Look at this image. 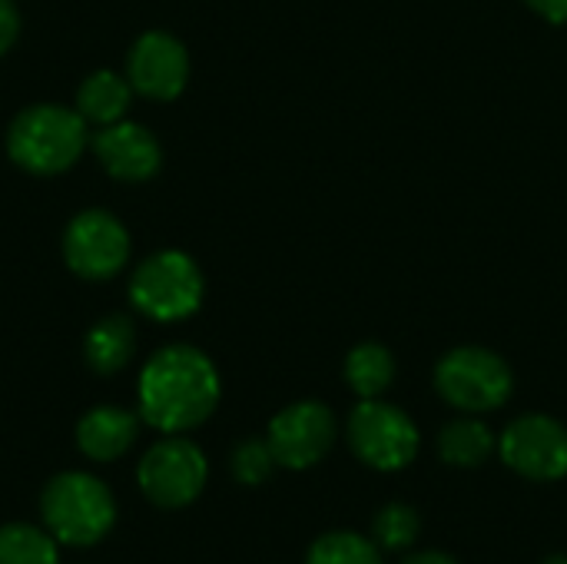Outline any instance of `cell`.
I'll return each instance as SVG.
<instances>
[{"label": "cell", "mask_w": 567, "mask_h": 564, "mask_svg": "<svg viewBox=\"0 0 567 564\" xmlns=\"http://www.w3.org/2000/svg\"><path fill=\"white\" fill-rule=\"evenodd\" d=\"M502 462L532 482H558L567 475V429L551 416H522L498 439Z\"/></svg>", "instance_id": "cell-9"}, {"label": "cell", "mask_w": 567, "mask_h": 564, "mask_svg": "<svg viewBox=\"0 0 567 564\" xmlns=\"http://www.w3.org/2000/svg\"><path fill=\"white\" fill-rule=\"evenodd\" d=\"M495 435L485 422L478 419H455L442 429L439 435V455L452 469H478L492 459L495 452Z\"/></svg>", "instance_id": "cell-16"}, {"label": "cell", "mask_w": 567, "mask_h": 564, "mask_svg": "<svg viewBox=\"0 0 567 564\" xmlns=\"http://www.w3.org/2000/svg\"><path fill=\"white\" fill-rule=\"evenodd\" d=\"M229 469L239 485H262V482H269V475L276 469V455L266 439H246L233 449Z\"/></svg>", "instance_id": "cell-21"}, {"label": "cell", "mask_w": 567, "mask_h": 564, "mask_svg": "<svg viewBox=\"0 0 567 564\" xmlns=\"http://www.w3.org/2000/svg\"><path fill=\"white\" fill-rule=\"evenodd\" d=\"M130 93H133L130 80H123L113 70H96L76 90V113L96 126L120 123L130 110Z\"/></svg>", "instance_id": "cell-14"}, {"label": "cell", "mask_w": 567, "mask_h": 564, "mask_svg": "<svg viewBox=\"0 0 567 564\" xmlns=\"http://www.w3.org/2000/svg\"><path fill=\"white\" fill-rule=\"evenodd\" d=\"M219 372L193 346H166L140 372V419L163 435H183L203 425L219 406Z\"/></svg>", "instance_id": "cell-1"}, {"label": "cell", "mask_w": 567, "mask_h": 564, "mask_svg": "<svg viewBox=\"0 0 567 564\" xmlns=\"http://www.w3.org/2000/svg\"><path fill=\"white\" fill-rule=\"evenodd\" d=\"M402 564H458L452 555H445V552H415V555H409Z\"/></svg>", "instance_id": "cell-24"}, {"label": "cell", "mask_w": 567, "mask_h": 564, "mask_svg": "<svg viewBox=\"0 0 567 564\" xmlns=\"http://www.w3.org/2000/svg\"><path fill=\"white\" fill-rule=\"evenodd\" d=\"M130 299L146 319L179 322L193 316L203 302V273L186 253L163 249L133 273Z\"/></svg>", "instance_id": "cell-4"}, {"label": "cell", "mask_w": 567, "mask_h": 564, "mask_svg": "<svg viewBox=\"0 0 567 564\" xmlns=\"http://www.w3.org/2000/svg\"><path fill=\"white\" fill-rule=\"evenodd\" d=\"M542 564H567V555H551V558H545Z\"/></svg>", "instance_id": "cell-25"}, {"label": "cell", "mask_w": 567, "mask_h": 564, "mask_svg": "<svg viewBox=\"0 0 567 564\" xmlns=\"http://www.w3.org/2000/svg\"><path fill=\"white\" fill-rule=\"evenodd\" d=\"M206 479H209V462L203 449L183 435H166L163 442H156L140 459L136 469V482L146 502L169 512L193 505L203 495Z\"/></svg>", "instance_id": "cell-6"}, {"label": "cell", "mask_w": 567, "mask_h": 564, "mask_svg": "<svg viewBox=\"0 0 567 564\" xmlns=\"http://www.w3.org/2000/svg\"><path fill=\"white\" fill-rule=\"evenodd\" d=\"M349 445L359 462L375 472H399L409 469L419 455V429L415 422L382 399H362L349 416Z\"/></svg>", "instance_id": "cell-7"}, {"label": "cell", "mask_w": 567, "mask_h": 564, "mask_svg": "<svg viewBox=\"0 0 567 564\" xmlns=\"http://www.w3.org/2000/svg\"><path fill=\"white\" fill-rule=\"evenodd\" d=\"M40 519L60 545L90 548L116 525V502L96 475L63 472L47 482L40 495Z\"/></svg>", "instance_id": "cell-3"}, {"label": "cell", "mask_w": 567, "mask_h": 564, "mask_svg": "<svg viewBox=\"0 0 567 564\" xmlns=\"http://www.w3.org/2000/svg\"><path fill=\"white\" fill-rule=\"evenodd\" d=\"M56 545L47 529L10 522L0 529V564H60Z\"/></svg>", "instance_id": "cell-18"}, {"label": "cell", "mask_w": 567, "mask_h": 564, "mask_svg": "<svg viewBox=\"0 0 567 564\" xmlns=\"http://www.w3.org/2000/svg\"><path fill=\"white\" fill-rule=\"evenodd\" d=\"M93 153L103 163V170L123 183H143L156 176L163 163V150L156 136L146 126L130 123V120L100 126V133L93 136Z\"/></svg>", "instance_id": "cell-12"}, {"label": "cell", "mask_w": 567, "mask_h": 564, "mask_svg": "<svg viewBox=\"0 0 567 564\" xmlns=\"http://www.w3.org/2000/svg\"><path fill=\"white\" fill-rule=\"evenodd\" d=\"M126 80L150 100H176L189 80V53L166 30H146L136 37L126 57Z\"/></svg>", "instance_id": "cell-11"}, {"label": "cell", "mask_w": 567, "mask_h": 564, "mask_svg": "<svg viewBox=\"0 0 567 564\" xmlns=\"http://www.w3.org/2000/svg\"><path fill=\"white\" fill-rule=\"evenodd\" d=\"M63 259L83 279H113L130 263V233L106 209H86L63 233Z\"/></svg>", "instance_id": "cell-8"}, {"label": "cell", "mask_w": 567, "mask_h": 564, "mask_svg": "<svg viewBox=\"0 0 567 564\" xmlns=\"http://www.w3.org/2000/svg\"><path fill=\"white\" fill-rule=\"evenodd\" d=\"M419 535H422V519L412 505L402 502L385 505L372 522V542L385 552H405L419 542Z\"/></svg>", "instance_id": "cell-20"}, {"label": "cell", "mask_w": 567, "mask_h": 564, "mask_svg": "<svg viewBox=\"0 0 567 564\" xmlns=\"http://www.w3.org/2000/svg\"><path fill=\"white\" fill-rule=\"evenodd\" d=\"M346 382L359 399H382L395 382V359L385 346H355L346 359Z\"/></svg>", "instance_id": "cell-17"}, {"label": "cell", "mask_w": 567, "mask_h": 564, "mask_svg": "<svg viewBox=\"0 0 567 564\" xmlns=\"http://www.w3.org/2000/svg\"><path fill=\"white\" fill-rule=\"evenodd\" d=\"M86 120L60 103H37L13 116L7 130L10 160L33 176H56L76 163L86 146Z\"/></svg>", "instance_id": "cell-2"}, {"label": "cell", "mask_w": 567, "mask_h": 564, "mask_svg": "<svg viewBox=\"0 0 567 564\" xmlns=\"http://www.w3.org/2000/svg\"><path fill=\"white\" fill-rule=\"evenodd\" d=\"M528 3L551 23H567V0H528Z\"/></svg>", "instance_id": "cell-23"}, {"label": "cell", "mask_w": 567, "mask_h": 564, "mask_svg": "<svg viewBox=\"0 0 567 564\" xmlns=\"http://www.w3.org/2000/svg\"><path fill=\"white\" fill-rule=\"evenodd\" d=\"M136 332L126 316L100 319L83 339V359L96 376H116L133 359Z\"/></svg>", "instance_id": "cell-15"}, {"label": "cell", "mask_w": 567, "mask_h": 564, "mask_svg": "<svg viewBox=\"0 0 567 564\" xmlns=\"http://www.w3.org/2000/svg\"><path fill=\"white\" fill-rule=\"evenodd\" d=\"M306 564H382V548L355 532H329L312 542Z\"/></svg>", "instance_id": "cell-19"}, {"label": "cell", "mask_w": 567, "mask_h": 564, "mask_svg": "<svg viewBox=\"0 0 567 564\" xmlns=\"http://www.w3.org/2000/svg\"><path fill=\"white\" fill-rule=\"evenodd\" d=\"M20 33V10L13 0H0V57L17 43Z\"/></svg>", "instance_id": "cell-22"}, {"label": "cell", "mask_w": 567, "mask_h": 564, "mask_svg": "<svg viewBox=\"0 0 567 564\" xmlns=\"http://www.w3.org/2000/svg\"><path fill=\"white\" fill-rule=\"evenodd\" d=\"M140 435V419L120 406H96L76 425V445L90 462H116Z\"/></svg>", "instance_id": "cell-13"}, {"label": "cell", "mask_w": 567, "mask_h": 564, "mask_svg": "<svg viewBox=\"0 0 567 564\" xmlns=\"http://www.w3.org/2000/svg\"><path fill=\"white\" fill-rule=\"evenodd\" d=\"M435 389L449 406L482 416L502 409L512 399L515 376L502 356L478 346H465V349H452L439 362Z\"/></svg>", "instance_id": "cell-5"}, {"label": "cell", "mask_w": 567, "mask_h": 564, "mask_svg": "<svg viewBox=\"0 0 567 564\" xmlns=\"http://www.w3.org/2000/svg\"><path fill=\"white\" fill-rule=\"evenodd\" d=\"M276 465L306 472L319 465L336 445V416L322 402H296L269 422L266 435Z\"/></svg>", "instance_id": "cell-10"}]
</instances>
